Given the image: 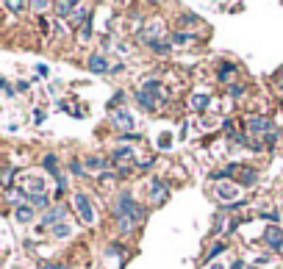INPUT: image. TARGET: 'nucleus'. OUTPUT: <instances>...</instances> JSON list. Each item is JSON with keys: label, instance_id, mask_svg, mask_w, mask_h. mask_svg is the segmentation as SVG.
Wrapping results in <instances>:
<instances>
[{"label": "nucleus", "instance_id": "obj_30", "mask_svg": "<svg viewBox=\"0 0 283 269\" xmlns=\"http://www.w3.org/2000/svg\"><path fill=\"white\" fill-rule=\"evenodd\" d=\"M241 267H244V264H241V258H239V261H233V267H231V269H241Z\"/></svg>", "mask_w": 283, "mask_h": 269}, {"label": "nucleus", "instance_id": "obj_16", "mask_svg": "<svg viewBox=\"0 0 283 269\" xmlns=\"http://www.w3.org/2000/svg\"><path fill=\"white\" fill-rule=\"evenodd\" d=\"M192 108H195V111H203V108H206L208 105V95H203V92H200V95H192Z\"/></svg>", "mask_w": 283, "mask_h": 269}, {"label": "nucleus", "instance_id": "obj_9", "mask_svg": "<svg viewBox=\"0 0 283 269\" xmlns=\"http://www.w3.org/2000/svg\"><path fill=\"white\" fill-rule=\"evenodd\" d=\"M64 217H67V208H64V206H53V208L42 217V225L44 228H56V225L64 222Z\"/></svg>", "mask_w": 283, "mask_h": 269}, {"label": "nucleus", "instance_id": "obj_24", "mask_svg": "<svg viewBox=\"0 0 283 269\" xmlns=\"http://www.w3.org/2000/svg\"><path fill=\"white\" fill-rule=\"evenodd\" d=\"M228 92H231V97H241V95H244V83H233Z\"/></svg>", "mask_w": 283, "mask_h": 269}, {"label": "nucleus", "instance_id": "obj_11", "mask_svg": "<svg viewBox=\"0 0 283 269\" xmlns=\"http://www.w3.org/2000/svg\"><path fill=\"white\" fill-rule=\"evenodd\" d=\"M136 100H139V105H142L145 111H153L155 103H158V97L150 95V92H145V89H139V92H136Z\"/></svg>", "mask_w": 283, "mask_h": 269}, {"label": "nucleus", "instance_id": "obj_2", "mask_svg": "<svg viewBox=\"0 0 283 269\" xmlns=\"http://www.w3.org/2000/svg\"><path fill=\"white\" fill-rule=\"evenodd\" d=\"M247 128H250L253 136H264V145H275V142H278V130H275V125L269 120H264V117H250Z\"/></svg>", "mask_w": 283, "mask_h": 269}, {"label": "nucleus", "instance_id": "obj_15", "mask_svg": "<svg viewBox=\"0 0 283 269\" xmlns=\"http://www.w3.org/2000/svg\"><path fill=\"white\" fill-rule=\"evenodd\" d=\"M86 166H89V169H106V166H109V161H106V158H100V156H86Z\"/></svg>", "mask_w": 283, "mask_h": 269}, {"label": "nucleus", "instance_id": "obj_14", "mask_svg": "<svg viewBox=\"0 0 283 269\" xmlns=\"http://www.w3.org/2000/svg\"><path fill=\"white\" fill-rule=\"evenodd\" d=\"M14 217H17L20 222H31V219H34V206H17Z\"/></svg>", "mask_w": 283, "mask_h": 269}, {"label": "nucleus", "instance_id": "obj_32", "mask_svg": "<svg viewBox=\"0 0 283 269\" xmlns=\"http://www.w3.org/2000/svg\"><path fill=\"white\" fill-rule=\"evenodd\" d=\"M211 269H222V267H219V264H211Z\"/></svg>", "mask_w": 283, "mask_h": 269}, {"label": "nucleus", "instance_id": "obj_21", "mask_svg": "<svg viewBox=\"0 0 283 269\" xmlns=\"http://www.w3.org/2000/svg\"><path fill=\"white\" fill-rule=\"evenodd\" d=\"M56 164H59V161H56V156H44V169L59 178V169H56Z\"/></svg>", "mask_w": 283, "mask_h": 269}, {"label": "nucleus", "instance_id": "obj_7", "mask_svg": "<svg viewBox=\"0 0 283 269\" xmlns=\"http://www.w3.org/2000/svg\"><path fill=\"white\" fill-rule=\"evenodd\" d=\"M261 236H264V244L269 250H283V228L281 225H266Z\"/></svg>", "mask_w": 283, "mask_h": 269}, {"label": "nucleus", "instance_id": "obj_28", "mask_svg": "<svg viewBox=\"0 0 283 269\" xmlns=\"http://www.w3.org/2000/svg\"><path fill=\"white\" fill-rule=\"evenodd\" d=\"M42 269H67V267H64V264H44Z\"/></svg>", "mask_w": 283, "mask_h": 269}, {"label": "nucleus", "instance_id": "obj_22", "mask_svg": "<svg viewBox=\"0 0 283 269\" xmlns=\"http://www.w3.org/2000/svg\"><path fill=\"white\" fill-rule=\"evenodd\" d=\"M92 36V14H86V22L81 28V39H89Z\"/></svg>", "mask_w": 283, "mask_h": 269}, {"label": "nucleus", "instance_id": "obj_25", "mask_svg": "<svg viewBox=\"0 0 283 269\" xmlns=\"http://www.w3.org/2000/svg\"><path fill=\"white\" fill-rule=\"evenodd\" d=\"M150 47H153L155 53H167V50H170V42H164V39H161V42H155V44H150Z\"/></svg>", "mask_w": 283, "mask_h": 269}, {"label": "nucleus", "instance_id": "obj_3", "mask_svg": "<svg viewBox=\"0 0 283 269\" xmlns=\"http://www.w3.org/2000/svg\"><path fill=\"white\" fill-rule=\"evenodd\" d=\"M217 200L219 203H233V206H239L241 203V189L239 183H231V181H219V186L214 189Z\"/></svg>", "mask_w": 283, "mask_h": 269}, {"label": "nucleus", "instance_id": "obj_31", "mask_svg": "<svg viewBox=\"0 0 283 269\" xmlns=\"http://www.w3.org/2000/svg\"><path fill=\"white\" fill-rule=\"evenodd\" d=\"M278 86H281V92H283V72L278 75Z\"/></svg>", "mask_w": 283, "mask_h": 269}, {"label": "nucleus", "instance_id": "obj_17", "mask_svg": "<svg viewBox=\"0 0 283 269\" xmlns=\"http://www.w3.org/2000/svg\"><path fill=\"white\" fill-rule=\"evenodd\" d=\"M75 3H56V14L59 17H69V11H75Z\"/></svg>", "mask_w": 283, "mask_h": 269}, {"label": "nucleus", "instance_id": "obj_1", "mask_svg": "<svg viewBox=\"0 0 283 269\" xmlns=\"http://www.w3.org/2000/svg\"><path fill=\"white\" fill-rule=\"evenodd\" d=\"M114 217L139 222V219H145V208H142L136 200H133L131 191H120V194H117V203H114Z\"/></svg>", "mask_w": 283, "mask_h": 269}, {"label": "nucleus", "instance_id": "obj_10", "mask_svg": "<svg viewBox=\"0 0 283 269\" xmlns=\"http://www.w3.org/2000/svg\"><path fill=\"white\" fill-rule=\"evenodd\" d=\"M161 20H155L153 25H147L145 31H142V39H145L147 44H155V42H161Z\"/></svg>", "mask_w": 283, "mask_h": 269}, {"label": "nucleus", "instance_id": "obj_26", "mask_svg": "<svg viewBox=\"0 0 283 269\" xmlns=\"http://www.w3.org/2000/svg\"><path fill=\"white\" fill-rule=\"evenodd\" d=\"M6 9H11V11H22V9H25V3H14V0H11V3H6Z\"/></svg>", "mask_w": 283, "mask_h": 269}, {"label": "nucleus", "instance_id": "obj_18", "mask_svg": "<svg viewBox=\"0 0 283 269\" xmlns=\"http://www.w3.org/2000/svg\"><path fill=\"white\" fill-rule=\"evenodd\" d=\"M69 233H72V228H69L67 222H61V225L53 228V236H56V239H67Z\"/></svg>", "mask_w": 283, "mask_h": 269}, {"label": "nucleus", "instance_id": "obj_20", "mask_svg": "<svg viewBox=\"0 0 283 269\" xmlns=\"http://www.w3.org/2000/svg\"><path fill=\"white\" fill-rule=\"evenodd\" d=\"M122 103H125V92H117V95H114L111 100H109V108H111V111H120Z\"/></svg>", "mask_w": 283, "mask_h": 269}, {"label": "nucleus", "instance_id": "obj_23", "mask_svg": "<svg viewBox=\"0 0 283 269\" xmlns=\"http://www.w3.org/2000/svg\"><path fill=\"white\" fill-rule=\"evenodd\" d=\"M11 178H14V169H11V166H6V169L0 172V183H3V186H9Z\"/></svg>", "mask_w": 283, "mask_h": 269}, {"label": "nucleus", "instance_id": "obj_33", "mask_svg": "<svg viewBox=\"0 0 283 269\" xmlns=\"http://www.w3.org/2000/svg\"><path fill=\"white\" fill-rule=\"evenodd\" d=\"M253 269H258V267H253Z\"/></svg>", "mask_w": 283, "mask_h": 269}, {"label": "nucleus", "instance_id": "obj_6", "mask_svg": "<svg viewBox=\"0 0 283 269\" xmlns=\"http://www.w3.org/2000/svg\"><path fill=\"white\" fill-rule=\"evenodd\" d=\"M147 194H150V203L158 208V206H164V203L170 200V186H167L161 178H153V181H150V191H147Z\"/></svg>", "mask_w": 283, "mask_h": 269}, {"label": "nucleus", "instance_id": "obj_19", "mask_svg": "<svg viewBox=\"0 0 283 269\" xmlns=\"http://www.w3.org/2000/svg\"><path fill=\"white\" fill-rule=\"evenodd\" d=\"M233 72H236V67H233V64H228V61H225L222 67H219V81H225V83H228V81H231V75Z\"/></svg>", "mask_w": 283, "mask_h": 269}, {"label": "nucleus", "instance_id": "obj_27", "mask_svg": "<svg viewBox=\"0 0 283 269\" xmlns=\"http://www.w3.org/2000/svg\"><path fill=\"white\" fill-rule=\"evenodd\" d=\"M72 172H75V175H84V169H81V161H72Z\"/></svg>", "mask_w": 283, "mask_h": 269}, {"label": "nucleus", "instance_id": "obj_8", "mask_svg": "<svg viewBox=\"0 0 283 269\" xmlns=\"http://www.w3.org/2000/svg\"><path fill=\"white\" fill-rule=\"evenodd\" d=\"M86 67H89V72H94V75H103V72L111 70V64H109V59H106L103 53L89 56V59H86Z\"/></svg>", "mask_w": 283, "mask_h": 269}, {"label": "nucleus", "instance_id": "obj_13", "mask_svg": "<svg viewBox=\"0 0 283 269\" xmlns=\"http://www.w3.org/2000/svg\"><path fill=\"white\" fill-rule=\"evenodd\" d=\"M225 250H228V244H225V242H214V244H211V250H208V255H206V261H208V264H214L217 255H222Z\"/></svg>", "mask_w": 283, "mask_h": 269}, {"label": "nucleus", "instance_id": "obj_12", "mask_svg": "<svg viewBox=\"0 0 283 269\" xmlns=\"http://www.w3.org/2000/svg\"><path fill=\"white\" fill-rule=\"evenodd\" d=\"M197 42V34H189V31H178L170 36V44H192Z\"/></svg>", "mask_w": 283, "mask_h": 269}, {"label": "nucleus", "instance_id": "obj_4", "mask_svg": "<svg viewBox=\"0 0 283 269\" xmlns=\"http://www.w3.org/2000/svg\"><path fill=\"white\" fill-rule=\"evenodd\" d=\"M72 203H75L81 222H84V225H94V208H92V203H89V197H86L84 191H75V194H72Z\"/></svg>", "mask_w": 283, "mask_h": 269}, {"label": "nucleus", "instance_id": "obj_5", "mask_svg": "<svg viewBox=\"0 0 283 269\" xmlns=\"http://www.w3.org/2000/svg\"><path fill=\"white\" fill-rule=\"evenodd\" d=\"M109 120H111V125L117 130H122V133H131V130L136 128V117L128 111V108H120V111H111L109 114Z\"/></svg>", "mask_w": 283, "mask_h": 269}, {"label": "nucleus", "instance_id": "obj_29", "mask_svg": "<svg viewBox=\"0 0 283 269\" xmlns=\"http://www.w3.org/2000/svg\"><path fill=\"white\" fill-rule=\"evenodd\" d=\"M183 22H189V25H192V22H197V17H195V14H183Z\"/></svg>", "mask_w": 283, "mask_h": 269}]
</instances>
